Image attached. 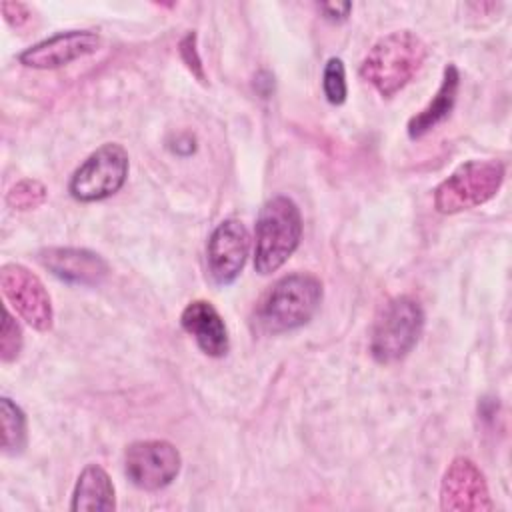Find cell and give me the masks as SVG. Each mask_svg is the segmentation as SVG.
I'll list each match as a JSON object with an SVG mask.
<instances>
[{
    "label": "cell",
    "instance_id": "obj_22",
    "mask_svg": "<svg viewBox=\"0 0 512 512\" xmlns=\"http://www.w3.org/2000/svg\"><path fill=\"white\" fill-rule=\"evenodd\" d=\"M318 10L322 12V16L326 20L342 22V20H346L350 16L352 4L350 2H322V4H318Z\"/></svg>",
    "mask_w": 512,
    "mask_h": 512
},
{
    "label": "cell",
    "instance_id": "obj_10",
    "mask_svg": "<svg viewBox=\"0 0 512 512\" xmlns=\"http://www.w3.org/2000/svg\"><path fill=\"white\" fill-rule=\"evenodd\" d=\"M250 234L238 218L222 220L210 234L206 244V260L210 276L216 284H232L248 258Z\"/></svg>",
    "mask_w": 512,
    "mask_h": 512
},
{
    "label": "cell",
    "instance_id": "obj_4",
    "mask_svg": "<svg viewBox=\"0 0 512 512\" xmlns=\"http://www.w3.org/2000/svg\"><path fill=\"white\" fill-rule=\"evenodd\" d=\"M424 330V310L412 296H394L378 312L370 332V354L378 364L406 358Z\"/></svg>",
    "mask_w": 512,
    "mask_h": 512
},
{
    "label": "cell",
    "instance_id": "obj_5",
    "mask_svg": "<svg viewBox=\"0 0 512 512\" xmlns=\"http://www.w3.org/2000/svg\"><path fill=\"white\" fill-rule=\"evenodd\" d=\"M506 176L500 160H468L434 190V208L440 214H458L496 196Z\"/></svg>",
    "mask_w": 512,
    "mask_h": 512
},
{
    "label": "cell",
    "instance_id": "obj_19",
    "mask_svg": "<svg viewBox=\"0 0 512 512\" xmlns=\"http://www.w3.org/2000/svg\"><path fill=\"white\" fill-rule=\"evenodd\" d=\"M24 344L22 328L14 320L8 308H4V320H2V330H0V358L2 362H12L20 356Z\"/></svg>",
    "mask_w": 512,
    "mask_h": 512
},
{
    "label": "cell",
    "instance_id": "obj_13",
    "mask_svg": "<svg viewBox=\"0 0 512 512\" xmlns=\"http://www.w3.org/2000/svg\"><path fill=\"white\" fill-rule=\"evenodd\" d=\"M180 324L206 356L220 358L228 352L230 338L226 324L208 300H192L186 304L180 314Z\"/></svg>",
    "mask_w": 512,
    "mask_h": 512
},
{
    "label": "cell",
    "instance_id": "obj_14",
    "mask_svg": "<svg viewBox=\"0 0 512 512\" xmlns=\"http://www.w3.org/2000/svg\"><path fill=\"white\" fill-rule=\"evenodd\" d=\"M458 90H460V72L454 64H448L442 72V82L436 94L432 96V100L408 120V136L412 140H418L428 132H432L440 122H444L454 110Z\"/></svg>",
    "mask_w": 512,
    "mask_h": 512
},
{
    "label": "cell",
    "instance_id": "obj_16",
    "mask_svg": "<svg viewBox=\"0 0 512 512\" xmlns=\"http://www.w3.org/2000/svg\"><path fill=\"white\" fill-rule=\"evenodd\" d=\"M0 426H2V450L16 456L26 448L28 428L24 410L8 396L0 398Z\"/></svg>",
    "mask_w": 512,
    "mask_h": 512
},
{
    "label": "cell",
    "instance_id": "obj_17",
    "mask_svg": "<svg viewBox=\"0 0 512 512\" xmlns=\"http://www.w3.org/2000/svg\"><path fill=\"white\" fill-rule=\"evenodd\" d=\"M48 192H46V186L34 178H24L20 182H16L8 194H6V204L12 208V210H34L38 208L40 204H44Z\"/></svg>",
    "mask_w": 512,
    "mask_h": 512
},
{
    "label": "cell",
    "instance_id": "obj_20",
    "mask_svg": "<svg viewBox=\"0 0 512 512\" xmlns=\"http://www.w3.org/2000/svg\"><path fill=\"white\" fill-rule=\"evenodd\" d=\"M178 50H180V58L182 62L186 64V68L192 72V76H196L200 82H206V74H204V66H202V58L198 54V48H196V32H188L180 44H178Z\"/></svg>",
    "mask_w": 512,
    "mask_h": 512
},
{
    "label": "cell",
    "instance_id": "obj_15",
    "mask_svg": "<svg viewBox=\"0 0 512 512\" xmlns=\"http://www.w3.org/2000/svg\"><path fill=\"white\" fill-rule=\"evenodd\" d=\"M116 508V492L108 472L98 464H88L72 490L70 510L74 512H112Z\"/></svg>",
    "mask_w": 512,
    "mask_h": 512
},
{
    "label": "cell",
    "instance_id": "obj_6",
    "mask_svg": "<svg viewBox=\"0 0 512 512\" xmlns=\"http://www.w3.org/2000/svg\"><path fill=\"white\" fill-rule=\"evenodd\" d=\"M128 168V152L120 144H102L74 170L68 190L78 202L106 200L124 186Z\"/></svg>",
    "mask_w": 512,
    "mask_h": 512
},
{
    "label": "cell",
    "instance_id": "obj_21",
    "mask_svg": "<svg viewBox=\"0 0 512 512\" xmlns=\"http://www.w3.org/2000/svg\"><path fill=\"white\" fill-rule=\"evenodd\" d=\"M0 10L4 20L14 28H20L30 20V8L24 2H2Z\"/></svg>",
    "mask_w": 512,
    "mask_h": 512
},
{
    "label": "cell",
    "instance_id": "obj_3",
    "mask_svg": "<svg viewBox=\"0 0 512 512\" xmlns=\"http://www.w3.org/2000/svg\"><path fill=\"white\" fill-rule=\"evenodd\" d=\"M302 238V216L296 202L288 196H274L260 208L256 218L254 268L268 276L282 268L294 254Z\"/></svg>",
    "mask_w": 512,
    "mask_h": 512
},
{
    "label": "cell",
    "instance_id": "obj_11",
    "mask_svg": "<svg viewBox=\"0 0 512 512\" xmlns=\"http://www.w3.org/2000/svg\"><path fill=\"white\" fill-rule=\"evenodd\" d=\"M100 48V36L92 30L56 32L18 54V62L34 70L62 68L74 60L94 54Z\"/></svg>",
    "mask_w": 512,
    "mask_h": 512
},
{
    "label": "cell",
    "instance_id": "obj_7",
    "mask_svg": "<svg viewBox=\"0 0 512 512\" xmlns=\"http://www.w3.org/2000/svg\"><path fill=\"white\" fill-rule=\"evenodd\" d=\"M0 288L6 302L34 330L48 332L54 322V310L42 280L26 266L10 262L0 268Z\"/></svg>",
    "mask_w": 512,
    "mask_h": 512
},
{
    "label": "cell",
    "instance_id": "obj_1",
    "mask_svg": "<svg viewBox=\"0 0 512 512\" xmlns=\"http://www.w3.org/2000/svg\"><path fill=\"white\" fill-rule=\"evenodd\" d=\"M322 282L310 272L278 278L256 302L252 326L260 334H282L312 320L322 302Z\"/></svg>",
    "mask_w": 512,
    "mask_h": 512
},
{
    "label": "cell",
    "instance_id": "obj_2",
    "mask_svg": "<svg viewBox=\"0 0 512 512\" xmlns=\"http://www.w3.org/2000/svg\"><path fill=\"white\" fill-rule=\"evenodd\" d=\"M426 56L428 46L418 34L396 30L370 48L360 64V76L384 98H390L416 76Z\"/></svg>",
    "mask_w": 512,
    "mask_h": 512
},
{
    "label": "cell",
    "instance_id": "obj_12",
    "mask_svg": "<svg viewBox=\"0 0 512 512\" xmlns=\"http://www.w3.org/2000/svg\"><path fill=\"white\" fill-rule=\"evenodd\" d=\"M38 262L58 280L76 286H98L108 278V262L88 248L50 246L38 252Z\"/></svg>",
    "mask_w": 512,
    "mask_h": 512
},
{
    "label": "cell",
    "instance_id": "obj_9",
    "mask_svg": "<svg viewBox=\"0 0 512 512\" xmlns=\"http://www.w3.org/2000/svg\"><path fill=\"white\" fill-rule=\"evenodd\" d=\"M492 506L482 470L470 458H454L440 482V508L444 512H486Z\"/></svg>",
    "mask_w": 512,
    "mask_h": 512
},
{
    "label": "cell",
    "instance_id": "obj_18",
    "mask_svg": "<svg viewBox=\"0 0 512 512\" xmlns=\"http://www.w3.org/2000/svg\"><path fill=\"white\" fill-rule=\"evenodd\" d=\"M322 90L324 96L330 104H344L346 96H348V86H346V70H344V62L336 56L328 58V62L324 64V72H322Z\"/></svg>",
    "mask_w": 512,
    "mask_h": 512
},
{
    "label": "cell",
    "instance_id": "obj_8",
    "mask_svg": "<svg viewBox=\"0 0 512 512\" xmlns=\"http://www.w3.org/2000/svg\"><path fill=\"white\" fill-rule=\"evenodd\" d=\"M182 466L178 448L166 440H136L124 452V472L140 490H160L176 480Z\"/></svg>",
    "mask_w": 512,
    "mask_h": 512
}]
</instances>
